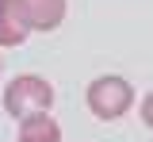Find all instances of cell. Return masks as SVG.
Segmentation results:
<instances>
[{
    "instance_id": "6da1fadb",
    "label": "cell",
    "mask_w": 153,
    "mask_h": 142,
    "mask_svg": "<svg viewBox=\"0 0 153 142\" xmlns=\"http://www.w3.org/2000/svg\"><path fill=\"white\" fill-rule=\"evenodd\" d=\"M84 104H88V111H92V119L100 123H119L130 115V108L138 104V92H134V84L126 77H119V73H100L88 81L84 88Z\"/></svg>"
},
{
    "instance_id": "7a4b0ae2",
    "label": "cell",
    "mask_w": 153,
    "mask_h": 142,
    "mask_svg": "<svg viewBox=\"0 0 153 142\" xmlns=\"http://www.w3.org/2000/svg\"><path fill=\"white\" fill-rule=\"evenodd\" d=\"M57 100L54 84L46 81V77H38V73H19L12 81L4 84V111L12 115V119H23V115H35V111H50Z\"/></svg>"
},
{
    "instance_id": "3957f363",
    "label": "cell",
    "mask_w": 153,
    "mask_h": 142,
    "mask_svg": "<svg viewBox=\"0 0 153 142\" xmlns=\"http://www.w3.org/2000/svg\"><path fill=\"white\" fill-rule=\"evenodd\" d=\"M31 39V23L23 0H0V46H23Z\"/></svg>"
},
{
    "instance_id": "277c9868",
    "label": "cell",
    "mask_w": 153,
    "mask_h": 142,
    "mask_svg": "<svg viewBox=\"0 0 153 142\" xmlns=\"http://www.w3.org/2000/svg\"><path fill=\"white\" fill-rule=\"evenodd\" d=\"M23 12H27L31 31L50 35V31H57V27L65 23V16H69V0H23Z\"/></svg>"
},
{
    "instance_id": "5b68a950",
    "label": "cell",
    "mask_w": 153,
    "mask_h": 142,
    "mask_svg": "<svg viewBox=\"0 0 153 142\" xmlns=\"http://www.w3.org/2000/svg\"><path fill=\"white\" fill-rule=\"evenodd\" d=\"M16 142H61V123L50 111L23 115L19 127H16Z\"/></svg>"
},
{
    "instance_id": "8992f818",
    "label": "cell",
    "mask_w": 153,
    "mask_h": 142,
    "mask_svg": "<svg viewBox=\"0 0 153 142\" xmlns=\"http://www.w3.org/2000/svg\"><path fill=\"white\" fill-rule=\"evenodd\" d=\"M138 115H142V123L153 131V92H146V96H142V104H138Z\"/></svg>"
},
{
    "instance_id": "52a82bcc",
    "label": "cell",
    "mask_w": 153,
    "mask_h": 142,
    "mask_svg": "<svg viewBox=\"0 0 153 142\" xmlns=\"http://www.w3.org/2000/svg\"><path fill=\"white\" fill-rule=\"evenodd\" d=\"M0 73H4V58H0Z\"/></svg>"
}]
</instances>
